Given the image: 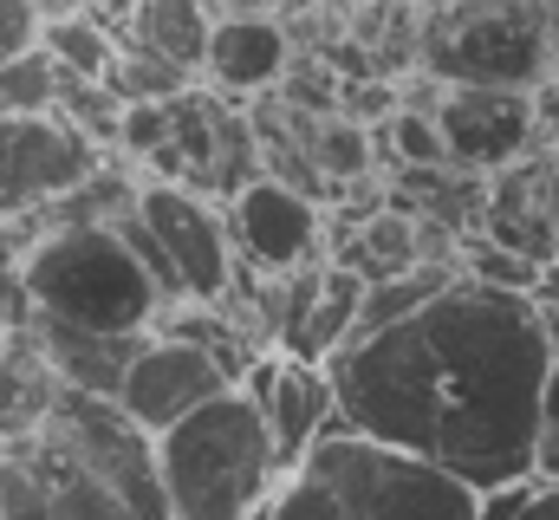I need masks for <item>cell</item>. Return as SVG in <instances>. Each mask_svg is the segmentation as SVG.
<instances>
[{
  "instance_id": "cell-1",
  "label": "cell",
  "mask_w": 559,
  "mask_h": 520,
  "mask_svg": "<svg viewBox=\"0 0 559 520\" xmlns=\"http://www.w3.org/2000/svg\"><path fill=\"white\" fill-rule=\"evenodd\" d=\"M547 365L554 339L534 293H495L455 273L423 312L352 339L325 378L352 436L417 456L481 495L534 475Z\"/></svg>"
},
{
  "instance_id": "cell-2",
  "label": "cell",
  "mask_w": 559,
  "mask_h": 520,
  "mask_svg": "<svg viewBox=\"0 0 559 520\" xmlns=\"http://www.w3.org/2000/svg\"><path fill=\"white\" fill-rule=\"evenodd\" d=\"M261 520H475V488L371 436L332 429L280 475Z\"/></svg>"
},
{
  "instance_id": "cell-6",
  "label": "cell",
  "mask_w": 559,
  "mask_h": 520,
  "mask_svg": "<svg viewBox=\"0 0 559 520\" xmlns=\"http://www.w3.org/2000/svg\"><path fill=\"white\" fill-rule=\"evenodd\" d=\"M98 143L59 111H0V228H33L98 176Z\"/></svg>"
},
{
  "instance_id": "cell-15",
  "label": "cell",
  "mask_w": 559,
  "mask_h": 520,
  "mask_svg": "<svg viewBox=\"0 0 559 520\" xmlns=\"http://www.w3.org/2000/svg\"><path fill=\"white\" fill-rule=\"evenodd\" d=\"M209 33H215V13L209 0H131V26L124 39L182 66L189 79H202V52H209Z\"/></svg>"
},
{
  "instance_id": "cell-23",
  "label": "cell",
  "mask_w": 559,
  "mask_h": 520,
  "mask_svg": "<svg viewBox=\"0 0 559 520\" xmlns=\"http://www.w3.org/2000/svg\"><path fill=\"white\" fill-rule=\"evenodd\" d=\"M540 475H521V482H501V488H481L475 495V520H521L527 501H534Z\"/></svg>"
},
{
  "instance_id": "cell-20",
  "label": "cell",
  "mask_w": 559,
  "mask_h": 520,
  "mask_svg": "<svg viewBox=\"0 0 559 520\" xmlns=\"http://www.w3.org/2000/svg\"><path fill=\"white\" fill-rule=\"evenodd\" d=\"M371 143H384L404 169H449V150H442V130L429 118V105H423V111L397 105V118L384 130H371Z\"/></svg>"
},
{
  "instance_id": "cell-17",
  "label": "cell",
  "mask_w": 559,
  "mask_h": 520,
  "mask_svg": "<svg viewBox=\"0 0 559 520\" xmlns=\"http://www.w3.org/2000/svg\"><path fill=\"white\" fill-rule=\"evenodd\" d=\"M449 280H455V260H423V267H411V273L371 280V286H365V306H358V332H352V339L384 332V326H397V319L423 312V306H429Z\"/></svg>"
},
{
  "instance_id": "cell-11",
  "label": "cell",
  "mask_w": 559,
  "mask_h": 520,
  "mask_svg": "<svg viewBox=\"0 0 559 520\" xmlns=\"http://www.w3.org/2000/svg\"><path fill=\"white\" fill-rule=\"evenodd\" d=\"M241 390L261 403V416H267V436H274V456H280V475L312 449V442H325L332 429H345V416H338V397H332V378H325V365H299V358H280V352H261L254 365H248V378Z\"/></svg>"
},
{
  "instance_id": "cell-19",
  "label": "cell",
  "mask_w": 559,
  "mask_h": 520,
  "mask_svg": "<svg viewBox=\"0 0 559 520\" xmlns=\"http://www.w3.org/2000/svg\"><path fill=\"white\" fill-rule=\"evenodd\" d=\"M59 85H66V72L52 66L46 46H33L13 66H0V111H52L59 105Z\"/></svg>"
},
{
  "instance_id": "cell-27",
  "label": "cell",
  "mask_w": 559,
  "mask_h": 520,
  "mask_svg": "<svg viewBox=\"0 0 559 520\" xmlns=\"http://www.w3.org/2000/svg\"><path fill=\"white\" fill-rule=\"evenodd\" d=\"M547 209H554V228H559V150H554V176H547Z\"/></svg>"
},
{
  "instance_id": "cell-21",
  "label": "cell",
  "mask_w": 559,
  "mask_h": 520,
  "mask_svg": "<svg viewBox=\"0 0 559 520\" xmlns=\"http://www.w3.org/2000/svg\"><path fill=\"white\" fill-rule=\"evenodd\" d=\"M534 475L559 482V352L547 365V385H540V410H534Z\"/></svg>"
},
{
  "instance_id": "cell-12",
  "label": "cell",
  "mask_w": 559,
  "mask_h": 520,
  "mask_svg": "<svg viewBox=\"0 0 559 520\" xmlns=\"http://www.w3.org/2000/svg\"><path fill=\"white\" fill-rule=\"evenodd\" d=\"M547 176H554V150L534 143L521 163L481 176V215H475V235L521 255L527 267H554L559 260V228L554 209H547Z\"/></svg>"
},
{
  "instance_id": "cell-7",
  "label": "cell",
  "mask_w": 559,
  "mask_h": 520,
  "mask_svg": "<svg viewBox=\"0 0 559 520\" xmlns=\"http://www.w3.org/2000/svg\"><path fill=\"white\" fill-rule=\"evenodd\" d=\"M138 222L143 235L163 248L176 286L189 306H222L241 280L235 248H228V222H222V202L195 196V189H176V182H143L138 189Z\"/></svg>"
},
{
  "instance_id": "cell-14",
  "label": "cell",
  "mask_w": 559,
  "mask_h": 520,
  "mask_svg": "<svg viewBox=\"0 0 559 520\" xmlns=\"http://www.w3.org/2000/svg\"><path fill=\"white\" fill-rule=\"evenodd\" d=\"M358 306H365V280L345 267V260H319L312 267V286H306V306L293 319V332L280 339V358H299V365H332L352 332H358Z\"/></svg>"
},
{
  "instance_id": "cell-25",
  "label": "cell",
  "mask_w": 559,
  "mask_h": 520,
  "mask_svg": "<svg viewBox=\"0 0 559 520\" xmlns=\"http://www.w3.org/2000/svg\"><path fill=\"white\" fill-rule=\"evenodd\" d=\"M521 520H559V482H540L534 488V501H527V515Z\"/></svg>"
},
{
  "instance_id": "cell-13",
  "label": "cell",
  "mask_w": 559,
  "mask_h": 520,
  "mask_svg": "<svg viewBox=\"0 0 559 520\" xmlns=\"http://www.w3.org/2000/svg\"><path fill=\"white\" fill-rule=\"evenodd\" d=\"M293 66V39L274 13H222L202 52V79L222 98H267Z\"/></svg>"
},
{
  "instance_id": "cell-18",
  "label": "cell",
  "mask_w": 559,
  "mask_h": 520,
  "mask_svg": "<svg viewBox=\"0 0 559 520\" xmlns=\"http://www.w3.org/2000/svg\"><path fill=\"white\" fill-rule=\"evenodd\" d=\"M189 85H202V79H189L182 66L143 52L131 39H118V59H111V72H105V92H111L118 105H169V98H182Z\"/></svg>"
},
{
  "instance_id": "cell-4",
  "label": "cell",
  "mask_w": 559,
  "mask_h": 520,
  "mask_svg": "<svg viewBox=\"0 0 559 520\" xmlns=\"http://www.w3.org/2000/svg\"><path fill=\"white\" fill-rule=\"evenodd\" d=\"M13 286H20L33 319L98 332V339H143L169 312L156 280L143 273V260L124 248V235L111 222H59V228H46L20 255Z\"/></svg>"
},
{
  "instance_id": "cell-24",
  "label": "cell",
  "mask_w": 559,
  "mask_h": 520,
  "mask_svg": "<svg viewBox=\"0 0 559 520\" xmlns=\"http://www.w3.org/2000/svg\"><path fill=\"white\" fill-rule=\"evenodd\" d=\"M20 319H26V299H20V286H13V273L0 267V352L13 345V332H20Z\"/></svg>"
},
{
  "instance_id": "cell-22",
  "label": "cell",
  "mask_w": 559,
  "mask_h": 520,
  "mask_svg": "<svg viewBox=\"0 0 559 520\" xmlns=\"http://www.w3.org/2000/svg\"><path fill=\"white\" fill-rule=\"evenodd\" d=\"M39 26H46L39 0H0V66H13L20 52H33Z\"/></svg>"
},
{
  "instance_id": "cell-3",
  "label": "cell",
  "mask_w": 559,
  "mask_h": 520,
  "mask_svg": "<svg viewBox=\"0 0 559 520\" xmlns=\"http://www.w3.org/2000/svg\"><path fill=\"white\" fill-rule=\"evenodd\" d=\"M156 482L169 520H261L280 488V456L267 416L248 390H222L156 442Z\"/></svg>"
},
{
  "instance_id": "cell-5",
  "label": "cell",
  "mask_w": 559,
  "mask_h": 520,
  "mask_svg": "<svg viewBox=\"0 0 559 520\" xmlns=\"http://www.w3.org/2000/svg\"><path fill=\"white\" fill-rule=\"evenodd\" d=\"M417 52L436 85L534 92L554 72L547 0H449V7H429Z\"/></svg>"
},
{
  "instance_id": "cell-26",
  "label": "cell",
  "mask_w": 559,
  "mask_h": 520,
  "mask_svg": "<svg viewBox=\"0 0 559 520\" xmlns=\"http://www.w3.org/2000/svg\"><path fill=\"white\" fill-rule=\"evenodd\" d=\"M280 0H209V13L222 20V13H274Z\"/></svg>"
},
{
  "instance_id": "cell-9",
  "label": "cell",
  "mask_w": 559,
  "mask_h": 520,
  "mask_svg": "<svg viewBox=\"0 0 559 520\" xmlns=\"http://www.w3.org/2000/svg\"><path fill=\"white\" fill-rule=\"evenodd\" d=\"M222 390H235V371L215 352L169 339V332H143L131 365H124V385H118V410L156 442L169 423H182L189 410H202Z\"/></svg>"
},
{
  "instance_id": "cell-16",
  "label": "cell",
  "mask_w": 559,
  "mask_h": 520,
  "mask_svg": "<svg viewBox=\"0 0 559 520\" xmlns=\"http://www.w3.org/2000/svg\"><path fill=\"white\" fill-rule=\"evenodd\" d=\"M39 46L52 52V66L66 79H85V85H105L111 59H118V33L98 20V13H59L39 26Z\"/></svg>"
},
{
  "instance_id": "cell-8",
  "label": "cell",
  "mask_w": 559,
  "mask_h": 520,
  "mask_svg": "<svg viewBox=\"0 0 559 520\" xmlns=\"http://www.w3.org/2000/svg\"><path fill=\"white\" fill-rule=\"evenodd\" d=\"M228 222V248L248 280H286L312 260H325V209L299 189H286L280 176H254L248 189H235L222 202Z\"/></svg>"
},
{
  "instance_id": "cell-28",
  "label": "cell",
  "mask_w": 559,
  "mask_h": 520,
  "mask_svg": "<svg viewBox=\"0 0 559 520\" xmlns=\"http://www.w3.org/2000/svg\"><path fill=\"white\" fill-rule=\"evenodd\" d=\"M429 7H449V0H429Z\"/></svg>"
},
{
  "instance_id": "cell-10",
  "label": "cell",
  "mask_w": 559,
  "mask_h": 520,
  "mask_svg": "<svg viewBox=\"0 0 559 520\" xmlns=\"http://www.w3.org/2000/svg\"><path fill=\"white\" fill-rule=\"evenodd\" d=\"M436 85V79H429ZM429 118L442 130L449 169L462 176H495L508 163H521L540 137H534V92H495V85H436Z\"/></svg>"
}]
</instances>
